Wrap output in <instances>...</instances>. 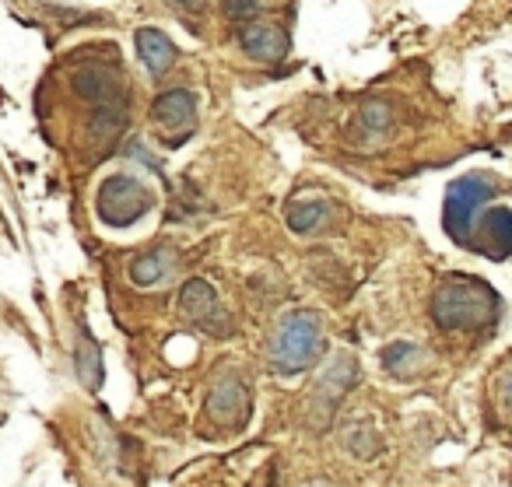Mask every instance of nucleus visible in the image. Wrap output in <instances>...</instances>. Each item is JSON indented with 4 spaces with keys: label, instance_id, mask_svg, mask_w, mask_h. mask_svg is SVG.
Segmentation results:
<instances>
[{
    "label": "nucleus",
    "instance_id": "nucleus-10",
    "mask_svg": "<svg viewBox=\"0 0 512 487\" xmlns=\"http://www.w3.org/2000/svg\"><path fill=\"white\" fill-rule=\"evenodd\" d=\"M137 57L151 78H162L165 71H172L179 50L162 29H137Z\"/></svg>",
    "mask_w": 512,
    "mask_h": 487
},
{
    "label": "nucleus",
    "instance_id": "nucleus-12",
    "mask_svg": "<svg viewBox=\"0 0 512 487\" xmlns=\"http://www.w3.org/2000/svg\"><path fill=\"white\" fill-rule=\"evenodd\" d=\"M172 270H176L172 249H155V253L134 256V263H130V281H134L137 288H158Z\"/></svg>",
    "mask_w": 512,
    "mask_h": 487
},
{
    "label": "nucleus",
    "instance_id": "nucleus-5",
    "mask_svg": "<svg viewBox=\"0 0 512 487\" xmlns=\"http://www.w3.org/2000/svg\"><path fill=\"white\" fill-rule=\"evenodd\" d=\"M151 120H155V127L162 130L165 137H186L193 130V123H197V99H193V92H186V88H169V92H162L155 99V106H151Z\"/></svg>",
    "mask_w": 512,
    "mask_h": 487
},
{
    "label": "nucleus",
    "instance_id": "nucleus-15",
    "mask_svg": "<svg viewBox=\"0 0 512 487\" xmlns=\"http://www.w3.org/2000/svg\"><path fill=\"white\" fill-rule=\"evenodd\" d=\"M418 358H421V347L411 344V340H397V344H390L383 351V365L390 372H407V368H414Z\"/></svg>",
    "mask_w": 512,
    "mask_h": 487
},
{
    "label": "nucleus",
    "instance_id": "nucleus-16",
    "mask_svg": "<svg viewBox=\"0 0 512 487\" xmlns=\"http://www.w3.org/2000/svg\"><path fill=\"white\" fill-rule=\"evenodd\" d=\"M179 4H183V8H200L204 0H179Z\"/></svg>",
    "mask_w": 512,
    "mask_h": 487
},
{
    "label": "nucleus",
    "instance_id": "nucleus-17",
    "mask_svg": "<svg viewBox=\"0 0 512 487\" xmlns=\"http://www.w3.org/2000/svg\"><path fill=\"white\" fill-rule=\"evenodd\" d=\"M309 487H330V484H323V480H316V484H309Z\"/></svg>",
    "mask_w": 512,
    "mask_h": 487
},
{
    "label": "nucleus",
    "instance_id": "nucleus-14",
    "mask_svg": "<svg viewBox=\"0 0 512 487\" xmlns=\"http://www.w3.org/2000/svg\"><path fill=\"white\" fill-rule=\"evenodd\" d=\"M78 372L81 382L88 389H99L102 386V358H99V344H95L88 333H81V344H78Z\"/></svg>",
    "mask_w": 512,
    "mask_h": 487
},
{
    "label": "nucleus",
    "instance_id": "nucleus-4",
    "mask_svg": "<svg viewBox=\"0 0 512 487\" xmlns=\"http://www.w3.org/2000/svg\"><path fill=\"white\" fill-rule=\"evenodd\" d=\"M495 200V179L488 172H470L460 176L446 190V232L453 235L460 246H470V228H474L477 214Z\"/></svg>",
    "mask_w": 512,
    "mask_h": 487
},
{
    "label": "nucleus",
    "instance_id": "nucleus-1",
    "mask_svg": "<svg viewBox=\"0 0 512 487\" xmlns=\"http://www.w3.org/2000/svg\"><path fill=\"white\" fill-rule=\"evenodd\" d=\"M502 298L488 281L477 277H449L432 298V319L446 333H474L498 319Z\"/></svg>",
    "mask_w": 512,
    "mask_h": 487
},
{
    "label": "nucleus",
    "instance_id": "nucleus-13",
    "mask_svg": "<svg viewBox=\"0 0 512 487\" xmlns=\"http://www.w3.org/2000/svg\"><path fill=\"white\" fill-rule=\"evenodd\" d=\"M390 127H393V109L386 106L383 99H372L369 106H362V113H358L355 137L362 144H369V141H379Z\"/></svg>",
    "mask_w": 512,
    "mask_h": 487
},
{
    "label": "nucleus",
    "instance_id": "nucleus-2",
    "mask_svg": "<svg viewBox=\"0 0 512 487\" xmlns=\"http://www.w3.org/2000/svg\"><path fill=\"white\" fill-rule=\"evenodd\" d=\"M323 323L316 312L299 309L285 316L271 340V368L278 375H299L323 354Z\"/></svg>",
    "mask_w": 512,
    "mask_h": 487
},
{
    "label": "nucleus",
    "instance_id": "nucleus-6",
    "mask_svg": "<svg viewBox=\"0 0 512 487\" xmlns=\"http://www.w3.org/2000/svg\"><path fill=\"white\" fill-rule=\"evenodd\" d=\"M179 312L190 323H197L200 330H225V312H221L218 295H214V288L204 277H193V281L183 284V291H179Z\"/></svg>",
    "mask_w": 512,
    "mask_h": 487
},
{
    "label": "nucleus",
    "instance_id": "nucleus-18",
    "mask_svg": "<svg viewBox=\"0 0 512 487\" xmlns=\"http://www.w3.org/2000/svg\"><path fill=\"white\" fill-rule=\"evenodd\" d=\"M509 400H512V379H509Z\"/></svg>",
    "mask_w": 512,
    "mask_h": 487
},
{
    "label": "nucleus",
    "instance_id": "nucleus-3",
    "mask_svg": "<svg viewBox=\"0 0 512 487\" xmlns=\"http://www.w3.org/2000/svg\"><path fill=\"white\" fill-rule=\"evenodd\" d=\"M155 204V193L144 186V179L116 172V176L102 179L99 193H95V211L109 228H130L144 218Z\"/></svg>",
    "mask_w": 512,
    "mask_h": 487
},
{
    "label": "nucleus",
    "instance_id": "nucleus-8",
    "mask_svg": "<svg viewBox=\"0 0 512 487\" xmlns=\"http://www.w3.org/2000/svg\"><path fill=\"white\" fill-rule=\"evenodd\" d=\"M239 50L246 53L249 60H260V64H278L288 53V36L278 29V25L267 22H246L239 29Z\"/></svg>",
    "mask_w": 512,
    "mask_h": 487
},
{
    "label": "nucleus",
    "instance_id": "nucleus-11",
    "mask_svg": "<svg viewBox=\"0 0 512 487\" xmlns=\"http://www.w3.org/2000/svg\"><path fill=\"white\" fill-rule=\"evenodd\" d=\"M334 221H337V207L330 204V200H295V204L288 207V225L299 235L330 232Z\"/></svg>",
    "mask_w": 512,
    "mask_h": 487
},
{
    "label": "nucleus",
    "instance_id": "nucleus-9",
    "mask_svg": "<svg viewBox=\"0 0 512 487\" xmlns=\"http://www.w3.org/2000/svg\"><path fill=\"white\" fill-rule=\"evenodd\" d=\"M477 249L491 256V260H505L512 253V211L509 207H484L481 221H477Z\"/></svg>",
    "mask_w": 512,
    "mask_h": 487
},
{
    "label": "nucleus",
    "instance_id": "nucleus-7",
    "mask_svg": "<svg viewBox=\"0 0 512 487\" xmlns=\"http://www.w3.org/2000/svg\"><path fill=\"white\" fill-rule=\"evenodd\" d=\"M207 417L225 428H242L249 421V389L235 375L221 379L207 396Z\"/></svg>",
    "mask_w": 512,
    "mask_h": 487
}]
</instances>
